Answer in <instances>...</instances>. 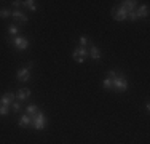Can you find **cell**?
<instances>
[{
    "label": "cell",
    "instance_id": "1",
    "mask_svg": "<svg viewBox=\"0 0 150 144\" xmlns=\"http://www.w3.org/2000/svg\"><path fill=\"white\" fill-rule=\"evenodd\" d=\"M109 77L113 80V90H118V91H126L128 90V82L121 72L117 71H109Z\"/></svg>",
    "mask_w": 150,
    "mask_h": 144
},
{
    "label": "cell",
    "instance_id": "2",
    "mask_svg": "<svg viewBox=\"0 0 150 144\" xmlns=\"http://www.w3.org/2000/svg\"><path fill=\"white\" fill-rule=\"evenodd\" d=\"M46 125V118H45V114L42 112V110H38L37 114L32 117V127H34L37 131H40V130H43Z\"/></svg>",
    "mask_w": 150,
    "mask_h": 144
},
{
    "label": "cell",
    "instance_id": "3",
    "mask_svg": "<svg viewBox=\"0 0 150 144\" xmlns=\"http://www.w3.org/2000/svg\"><path fill=\"white\" fill-rule=\"evenodd\" d=\"M72 56H74V59L77 61L78 64H81L85 61V58L90 56V53H88V48H85V46H77V48L74 50Z\"/></svg>",
    "mask_w": 150,
    "mask_h": 144
},
{
    "label": "cell",
    "instance_id": "4",
    "mask_svg": "<svg viewBox=\"0 0 150 144\" xmlns=\"http://www.w3.org/2000/svg\"><path fill=\"white\" fill-rule=\"evenodd\" d=\"M13 45L16 46V50L23 51V50L29 48V40H27L26 37H15V38H13Z\"/></svg>",
    "mask_w": 150,
    "mask_h": 144
},
{
    "label": "cell",
    "instance_id": "5",
    "mask_svg": "<svg viewBox=\"0 0 150 144\" xmlns=\"http://www.w3.org/2000/svg\"><path fill=\"white\" fill-rule=\"evenodd\" d=\"M32 64H34V63L30 61V63L27 64V67H24V69H21L19 72H18L16 77H18V80H19V82H27L30 78V66H32Z\"/></svg>",
    "mask_w": 150,
    "mask_h": 144
},
{
    "label": "cell",
    "instance_id": "6",
    "mask_svg": "<svg viewBox=\"0 0 150 144\" xmlns=\"http://www.w3.org/2000/svg\"><path fill=\"white\" fill-rule=\"evenodd\" d=\"M112 16L115 21H125L128 16V11L125 8H121V6H117V8L112 10Z\"/></svg>",
    "mask_w": 150,
    "mask_h": 144
},
{
    "label": "cell",
    "instance_id": "7",
    "mask_svg": "<svg viewBox=\"0 0 150 144\" xmlns=\"http://www.w3.org/2000/svg\"><path fill=\"white\" fill-rule=\"evenodd\" d=\"M16 98V95L15 93H11V91H8V93H5V95L0 98V106H6V107H10L13 104V99Z\"/></svg>",
    "mask_w": 150,
    "mask_h": 144
},
{
    "label": "cell",
    "instance_id": "8",
    "mask_svg": "<svg viewBox=\"0 0 150 144\" xmlns=\"http://www.w3.org/2000/svg\"><path fill=\"white\" fill-rule=\"evenodd\" d=\"M11 16L15 21H19V23H27V21H29V18L26 16V13H23L21 10H13Z\"/></svg>",
    "mask_w": 150,
    "mask_h": 144
},
{
    "label": "cell",
    "instance_id": "9",
    "mask_svg": "<svg viewBox=\"0 0 150 144\" xmlns=\"http://www.w3.org/2000/svg\"><path fill=\"white\" fill-rule=\"evenodd\" d=\"M121 8H125L126 11H134V8L137 6V2L136 0H125V2H121Z\"/></svg>",
    "mask_w": 150,
    "mask_h": 144
},
{
    "label": "cell",
    "instance_id": "10",
    "mask_svg": "<svg viewBox=\"0 0 150 144\" xmlns=\"http://www.w3.org/2000/svg\"><path fill=\"white\" fill-rule=\"evenodd\" d=\"M16 98L19 101H26L30 98V90L29 88H19V91L16 93Z\"/></svg>",
    "mask_w": 150,
    "mask_h": 144
},
{
    "label": "cell",
    "instance_id": "11",
    "mask_svg": "<svg viewBox=\"0 0 150 144\" xmlns=\"http://www.w3.org/2000/svg\"><path fill=\"white\" fill-rule=\"evenodd\" d=\"M88 53H90V58H93V59H96V61L102 58L101 50H99L98 46H94V45H91V46H90V51H88Z\"/></svg>",
    "mask_w": 150,
    "mask_h": 144
},
{
    "label": "cell",
    "instance_id": "12",
    "mask_svg": "<svg viewBox=\"0 0 150 144\" xmlns=\"http://www.w3.org/2000/svg\"><path fill=\"white\" fill-rule=\"evenodd\" d=\"M136 16H137V19H139V18H147L149 16V5L139 6V8L136 10Z\"/></svg>",
    "mask_w": 150,
    "mask_h": 144
},
{
    "label": "cell",
    "instance_id": "13",
    "mask_svg": "<svg viewBox=\"0 0 150 144\" xmlns=\"http://www.w3.org/2000/svg\"><path fill=\"white\" fill-rule=\"evenodd\" d=\"M32 125V117L30 115H27V114H24V115H21V118H19V127H30Z\"/></svg>",
    "mask_w": 150,
    "mask_h": 144
},
{
    "label": "cell",
    "instance_id": "14",
    "mask_svg": "<svg viewBox=\"0 0 150 144\" xmlns=\"http://www.w3.org/2000/svg\"><path fill=\"white\" fill-rule=\"evenodd\" d=\"M23 5L26 6V8H29L30 11H37V5H35L34 0H26V2H23Z\"/></svg>",
    "mask_w": 150,
    "mask_h": 144
},
{
    "label": "cell",
    "instance_id": "15",
    "mask_svg": "<svg viewBox=\"0 0 150 144\" xmlns=\"http://www.w3.org/2000/svg\"><path fill=\"white\" fill-rule=\"evenodd\" d=\"M8 34L13 35V37H16V35L19 34V27H18L16 24H10L8 26Z\"/></svg>",
    "mask_w": 150,
    "mask_h": 144
},
{
    "label": "cell",
    "instance_id": "16",
    "mask_svg": "<svg viewBox=\"0 0 150 144\" xmlns=\"http://www.w3.org/2000/svg\"><path fill=\"white\" fill-rule=\"evenodd\" d=\"M38 112V109H37V106H35V104H29V106H27V110H26V114L27 115H30V117H34L35 114Z\"/></svg>",
    "mask_w": 150,
    "mask_h": 144
},
{
    "label": "cell",
    "instance_id": "17",
    "mask_svg": "<svg viewBox=\"0 0 150 144\" xmlns=\"http://www.w3.org/2000/svg\"><path fill=\"white\" fill-rule=\"evenodd\" d=\"M102 86H104L105 90H113V80L110 77L104 78V82H102Z\"/></svg>",
    "mask_w": 150,
    "mask_h": 144
},
{
    "label": "cell",
    "instance_id": "18",
    "mask_svg": "<svg viewBox=\"0 0 150 144\" xmlns=\"http://www.w3.org/2000/svg\"><path fill=\"white\" fill-rule=\"evenodd\" d=\"M11 16V10H0V18H10Z\"/></svg>",
    "mask_w": 150,
    "mask_h": 144
},
{
    "label": "cell",
    "instance_id": "19",
    "mask_svg": "<svg viewBox=\"0 0 150 144\" xmlns=\"http://www.w3.org/2000/svg\"><path fill=\"white\" fill-rule=\"evenodd\" d=\"M8 112H10V107H6V106H0V115H2V117L8 115Z\"/></svg>",
    "mask_w": 150,
    "mask_h": 144
},
{
    "label": "cell",
    "instance_id": "20",
    "mask_svg": "<svg viewBox=\"0 0 150 144\" xmlns=\"http://www.w3.org/2000/svg\"><path fill=\"white\" fill-rule=\"evenodd\" d=\"M126 19H129V21H137V16H136V11H128V16H126Z\"/></svg>",
    "mask_w": 150,
    "mask_h": 144
},
{
    "label": "cell",
    "instance_id": "21",
    "mask_svg": "<svg viewBox=\"0 0 150 144\" xmlns=\"http://www.w3.org/2000/svg\"><path fill=\"white\" fill-rule=\"evenodd\" d=\"M86 45H88V37L86 35H81L80 37V46H85V48H86Z\"/></svg>",
    "mask_w": 150,
    "mask_h": 144
},
{
    "label": "cell",
    "instance_id": "22",
    "mask_svg": "<svg viewBox=\"0 0 150 144\" xmlns=\"http://www.w3.org/2000/svg\"><path fill=\"white\" fill-rule=\"evenodd\" d=\"M11 106H13V112H19V110H21V103H19V101L13 103Z\"/></svg>",
    "mask_w": 150,
    "mask_h": 144
},
{
    "label": "cell",
    "instance_id": "23",
    "mask_svg": "<svg viewBox=\"0 0 150 144\" xmlns=\"http://www.w3.org/2000/svg\"><path fill=\"white\" fill-rule=\"evenodd\" d=\"M21 5H23V2H19V0H15V2H13V6H15V8H19Z\"/></svg>",
    "mask_w": 150,
    "mask_h": 144
}]
</instances>
